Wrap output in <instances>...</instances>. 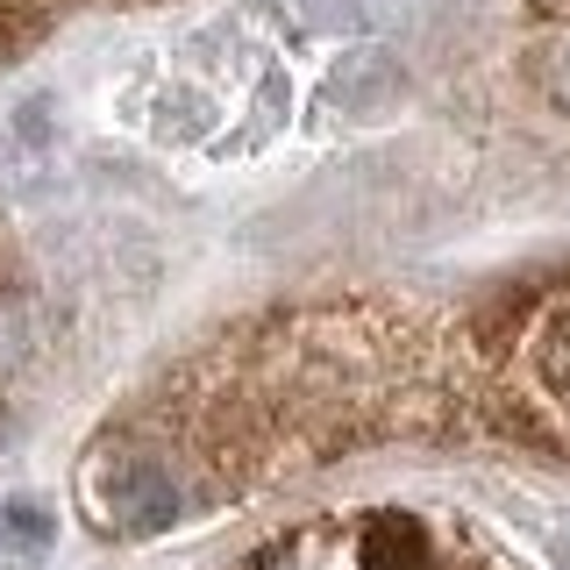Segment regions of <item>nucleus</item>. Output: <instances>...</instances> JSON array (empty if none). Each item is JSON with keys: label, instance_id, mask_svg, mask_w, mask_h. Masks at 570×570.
Masks as SVG:
<instances>
[{"label": "nucleus", "instance_id": "nucleus-3", "mask_svg": "<svg viewBox=\"0 0 570 570\" xmlns=\"http://www.w3.org/2000/svg\"><path fill=\"white\" fill-rule=\"evenodd\" d=\"M549 8H570V0H549Z\"/></svg>", "mask_w": 570, "mask_h": 570}, {"label": "nucleus", "instance_id": "nucleus-1", "mask_svg": "<svg viewBox=\"0 0 570 570\" xmlns=\"http://www.w3.org/2000/svg\"><path fill=\"white\" fill-rule=\"evenodd\" d=\"M392 94H400V71H392L379 50H371V58H350V65L328 79V100L350 107V115H379Z\"/></svg>", "mask_w": 570, "mask_h": 570}, {"label": "nucleus", "instance_id": "nucleus-2", "mask_svg": "<svg viewBox=\"0 0 570 570\" xmlns=\"http://www.w3.org/2000/svg\"><path fill=\"white\" fill-rule=\"evenodd\" d=\"M299 22L321 29V36H356L364 29V8L356 0H299Z\"/></svg>", "mask_w": 570, "mask_h": 570}]
</instances>
